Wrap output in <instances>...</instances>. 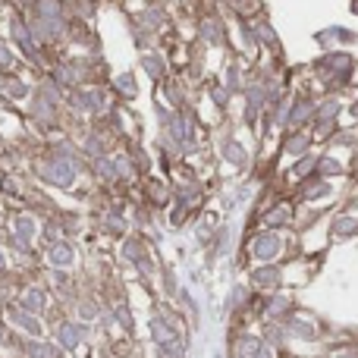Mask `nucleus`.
Returning a JSON list of instances; mask_svg holds the SVG:
<instances>
[{"mask_svg":"<svg viewBox=\"0 0 358 358\" xmlns=\"http://www.w3.org/2000/svg\"><path fill=\"white\" fill-rule=\"evenodd\" d=\"M227 157L236 164H242L245 161V151H242V145H227Z\"/></svg>","mask_w":358,"mask_h":358,"instance_id":"2","label":"nucleus"},{"mask_svg":"<svg viewBox=\"0 0 358 358\" xmlns=\"http://www.w3.org/2000/svg\"><path fill=\"white\" fill-rule=\"evenodd\" d=\"M277 245H280V242L273 239V236H261L255 252H258V258H273V255H277Z\"/></svg>","mask_w":358,"mask_h":358,"instance_id":"1","label":"nucleus"}]
</instances>
